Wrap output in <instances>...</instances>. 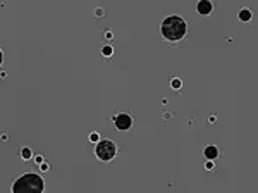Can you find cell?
<instances>
[{"mask_svg": "<svg viewBox=\"0 0 258 193\" xmlns=\"http://www.w3.org/2000/svg\"><path fill=\"white\" fill-rule=\"evenodd\" d=\"M170 86H172V88H174V90H179V88H181V86H182V81H181V79H179V78H174V79L170 81Z\"/></svg>", "mask_w": 258, "mask_h": 193, "instance_id": "10", "label": "cell"}, {"mask_svg": "<svg viewBox=\"0 0 258 193\" xmlns=\"http://www.w3.org/2000/svg\"><path fill=\"white\" fill-rule=\"evenodd\" d=\"M95 155H97L100 160L109 162V160H112V159L117 155V147H115V143L110 141V140H103V141L98 140L97 147H95Z\"/></svg>", "mask_w": 258, "mask_h": 193, "instance_id": "3", "label": "cell"}, {"mask_svg": "<svg viewBox=\"0 0 258 193\" xmlns=\"http://www.w3.org/2000/svg\"><path fill=\"white\" fill-rule=\"evenodd\" d=\"M43 160H45V159H43V157H42V155H36V157H35V162H36V164H38V165L42 164Z\"/></svg>", "mask_w": 258, "mask_h": 193, "instance_id": "15", "label": "cell"}, {"mask_svg": "<svg viewBox=\"0 0 258 193\" xmlns=\"http://www.w3.org/2000/svg\"><path fill=\"white\" fill-rule=\"evenodd\" d=\"M105 38H107V40H112V38H114V33H112V31H105Z\"/></svg>", "mask_w": 258, "mask_h": 193, "instance_id": "16", "label": "cell"}, {"mask_svg": "<svg viewBox=\"0 0 258 193\" xmlns=\"http://www.w3.org/2000/svg\"><path fill=\"white\" fill-rule=\"evenodd\" d=\"M88 140H90L91 143H97L98 140H100V135H98V133H91V135H90V138H88Z\"/></svg>", "mask_w": 258, "mask_h": 193, "instance_id": "12", "label": "cell"}, {"mask_svg": "<svg viewBox=\"0 0 258 193\" xmlns=\"http://www.w3.org/2000/svg\"><path fill=\"white\" fill-rule=\"evenodd\" d=\"M114 124H115V128H117L119 131H126L133 126V117L129 116V114H126V112L117 114V116L114 117Z\"/></svg>", "mask_w": 258, "mask_h": 193, "instance_id": "4", "label": "cell"}, {"mask_svg": "<svg viewBox=\"0 0 258 193\" xmlns=\"http://www.w3.org/2000/svg\"><path fill=\"white\" fill-rule=\"evenodd\" d=\"M213 167H215V164H213V162H212V160H210V159H208V162L205 164V169H208V171H212Z\"/></svg>", "mask_w": 258, "mask_h": 193, "instance_id": "14", "label": "cell"}, {"mask_svg": "<svg viewBox=\"0 0 258 193\" xmlns=\"http://www.w3.org/2000/svg\"><path fill=\"white\" fill-rule=\"evenodd\" d=\"M38 167H40V169H42L43 172H45V171H48V169H50V165L47 164V162H45V160H43V162H42V164H40V165H38Z\"/></svg>", "mask_w": 258, "mask_h": 193, "instance_id": "13", "label": "cell"}, {"mask_svg": "<svg viewBox=\"0 0 258 193\" xmlns=\"http://www.w3.org/2000/svg\"><path fill=\"white\" fill-rule=\"evenodd\" d=\"M162 36L169 41H179L184 38V34L188 31V26L182 17L179 16H169L164 19V22L160 24Z\"/></svg>", "mask_w": 258, "mask_h": 193, "instance_id": "1", "label": "cell"}, {"mask_svg": "<svg viewBox=\"0 0 258 193\" xmlns=\"http://www.w3.org/2000/svg\"><path fill=\"white\" fill-rule=\"evenodd\" d=\"M95 17H98V19H102V17H105V9H102V7H98V9H95Z\"/></svg>", "mask_w": 258, "mask_h": 193, "instance_id": "11", "label": "cell"}, {"mask_svg": "<svg viewBox=\"0 0 258 193\" xmlns=\"http://www.w3.org/2000/svg\"><path fill=\"white\" fill-rule=\"evenodd\" d=\"M203 153H205V157H207V159L213 160V159L219 157V148H217L215 145H208V147H205Z\"/></svg>", "mask_w": 258, "mask_h": 193, "instance_id": "6", "label": "cell"}, {"mask_svg": "<svg viewBox=\"0 0 258 193\" xmlns=\"http://www.w3.org/2000/svg\"><path fill=\"white\" fill-rule=\"evenodd\" d=\"M112 54H114V48H112L110 45H103V47H102V55H103V57H112Z\"/></svg>", "mask_w": 258, "mask_h": 193, "instance_id": "9", "label": "cell"}, {"mask_svg": "<svg viewBox=\"0 0 258 193\" xmlns=\"http://www.w3.org/2000/svg\"><path fill=\"white\" fill-rule=\"evenodd\" d=\"M45 190L43 178L36 172H26L16 179L12 185V193H42Z\"/></svg>", "mask_w": 258, "mask_h": 193, "instance_id": "2", "label": "cell"}, {"mask_svg": "<svg viewBox=\"0 0 258 193\" xmlns=\"http://www.w3.org/2000/svg\"><path fill=\"white\" fill-rule=\"evenodd\" d=\"M196 10H198V14H201V16H208V14H212V10H213V4H212V0H200V2L196 4Z\"/></svg>", "mask_w": 258, "mask_h": 193, "instance_id": "5", "label": "cell"}, {"mask_svg": "<svg viewBox=\"0 0 258 193\" xmlns=\"http://www.w3.org/2000/svg\"><path fill=\"white\" fill-rule=\"evenodd\" d=\"M2 61H4V54H2V50H0V64H2Z\"/></svg>", "mask_w": 258, "mask_h": 193, "instance_id": "18", "label": "cell"}, {"mask_svg": "<svg viewBox=\"0 0 258 193\" xmlns=\"http://www.w3.org/2000/svg\"><path fill=\"white\" fill-rule=\"evenodd\" d=\"M250 19H251V10L250 9H241V10H239V21L248 22Z\"/></svg>", "mask_w": 258, "mask_h": 193, "instance_id": "7", "label": "cell"}, {"mask_svg": "<svg viewBox=\"0 0 258 193\" xmlns=\"http://www.w3.org/2000/svg\"><path fill=\"white\" fill-rule=\"evenodd\" d=\"M31 155H33V153H31V148H28V147H22L21 148V159L22 160H29Z\"/></svg>", "mask_w": 258, "mask_h": 193, "instance_id": "8", "label": "cell"}, {"mask_svg": "<svg viewBox=\"0 0 258 193\" xmlns=\"http://www.w3.org/2000/svg\"><path fill=\"white\" fill-rule=\"evenodd\" d=\"M5 76H7V73H5V71H0V78H5Z\"/></svg>", "mask_w": 258, "mask_h": 193, "instance_id": "17", "label": "cell"}]
</instances>
